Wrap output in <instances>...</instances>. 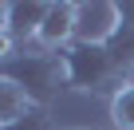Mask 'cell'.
<instances>
[{
	"label": "cell",
	"instance_id": "4",
	"mask_svg": "<svg viewBox=\"0 0 134 130\" xmlns=\"http://www.w3.org/2000/svg\"><path fill=\"white\" fill-rule=\"evenodd\" d=\"M75 43V4L71 0H51V8L40 24V36H36V47L43 51H63Z\"/></svg>",
	"mask_w": 134,
	"mask_h": 130
},
{
	"label": "cell",
	"instance_id": "5",
	"mask_svg": "<svg viewBox=\"0 0 134 130\" xmlns=\"http://www.w3.org/2000/svg\"><path fill=\"white\" fill-rule=\"evenodd\" d=\"M47 8H51V0H12L8 32H12L24 47H28V43H36V36H40V24H43Z\"/></svg>",
	"mask_w": 134,
	"mask_h": 130
},
{
	"label": "cell",
	"instance_id": "11",
	"mask_svg": "<svg viewBox=\"0 0 134 130\" xmlns=\"http://www.w3.org/2000/svg\"><path fill=\"white\" fill-rule=\"evenodd\" d=\"M8 12H12V4H8V0H0V28H8Z\"/></svg>",
	"mask_w": 134,
	"mask_h": 130
},
{
	"label": "cell",
	"instance_id": "6",
	"mask_svg": "<svg viewBox=\"0 0 134 130\" xmlns=\"http://www.w3.org/2000/svg\"><path fill=\"white\" fill-rule=\"evenodd\" d=\"M107 51L114 59V71L122 79H130V71H134V0H122V28L107 43Z\"/></svg>",
	"mask_w": 134,
	"mask_h": 130
},
{
	"label": "cell",
	"instance_id": "9",
	"mask_svg": "<svg viewBox=\"0 0 134 130\" xmlns=\"http://www.w3.org/2000/svg\"><path fill=\"white\" fill-rule=\"evenodd\" d=\"M0 130H51V118H47V110L32 106L24 118H16V122H8V126H0Z\"/></svg>",
	"mask_w": 134,
	"mask_h": 130
},
{
	"label": "cell",
	"instance_id": "3",
	"mask_svg": "<svg viewBox=\"0 0 134 130\" xmlns=\"http://www.w3.org/2000/svg\"><path fill=\"white\" fill-rule=\"evenodd\" d=\"M122 28V4L114 0H79L75 4V43L107 47Z\"/></svg>",
	"mask_w": 134,
	"mask_h": 130
},
{
	"label": "cell",
	"instance_id": "8",
	"mask_svg": "<svg viewBox=\"0 0 134 130\" xmlns=\"http://www.w3.org/2000/svg\"><path fill=\"white\" fill-rule=\"evenodd\" d=\"M107 110H110L114 130H134V75H130L126 83H118V87H114V95H110Z\"/></svg>",
	"mask_w": 134,
	"mask_h": 130
},
{
	"label": "cell",
	"instance_id": "10",
	"mask_svg": "<svg viewBox=\"0 0 134 130\" xmlns=\"http://www.w3.org/2000/svg\"><path fill=\"white\" fill-rule=\"evenodd\" d=\"M20 51H24V43H20V39H16L8 28H0V67H4L12 55H20Z\"/></svg>",
	"mask_w": 134,
	"mask_h": 130
},
{
	"label": "cell",
	"instance_id": "2",
	"mask_svg": "<svg viewBox=\"0 0 134 130\" xmlns=\"http://www.w3.org/2000/svg\"><path fill=\"white\" fill-rule=\"evenodd\" d=\"M63 63H67V87H71V91H87V95L110 91L114 95V87L126 83L114 71V59H110L107 47L71 43V47H63Z\"/></svg>",
	"mask_w": 134,
	"mask_h": 130
},
{
	"label": "cell",
	"instance_id": "1",
	"mask_svg": "<svg viewBox=\"0 0 134 130\" xmlns=\"http://www.w3.org/2000/svg\"><path fill=\"white\" fill-rule=\"evenodd\" d=\"M4 71L28 99H32V106H40V110H47L55 99H59V91H67V63H63V51H43V47H24L20 55H12L4 67Z\"/></svg>",
	"mask_w": 134,
	"mask_h": 130
},
{
	"label": "cell",
	"instance_id": "7",
	"mask_svg": "<svg viewBox=\"0 0 134 130\" xmlns=\"http://www.w3.org/2000/svg\"><path fill=\"white\" fill-rule=\"evenodd\" d=\"M32 110V99L0 71V126H8V122H16V118H24Z\"/></svg>",
	"mask_w": 134,
	"mask_h": 130
}]
</instances>
